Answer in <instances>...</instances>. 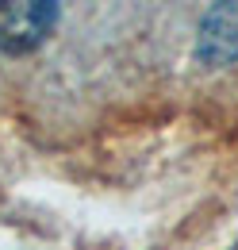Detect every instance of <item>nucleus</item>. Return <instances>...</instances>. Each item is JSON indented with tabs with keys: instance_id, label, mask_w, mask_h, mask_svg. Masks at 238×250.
Instances as JSON below:
<instances>
[{
	"instance_id": "obj_1",
	"label": "nucleus",
	"mask_w": 238,
	"mask_h": 250,
	"mask_svg": "<svg viewBox=\"0 0 238 250\" xmlns=\"http://www.w3.org/2000/svg\"><path fill=\"white\" fill-rule=\"evenodd\" d=\"M58 23V0H0V54H31Z\"/></svg>"
},
{
	"instance_id": "obj_2",
	"label": "nucleus",
	"mask_w": 238,
	"mask_h": 250,
	"mask_svg": "<svg viewBox=\"0 0 238 250\" xmlns=\"http://www.w3.org/2000/svg\"><path fill=\"white\" fill-rule=\"evenodd\" d=\"M196 58L204 65L238 62V0H215L208 8L196 35Z\"/></svg>"
},
{
	"instance_id": "obj_3",
	"label": "nucleus",
	"mask_w": 238,
	"mask_h": 250,
	"mask_svg": "<svg viewBox=\"0 0 238 250\" xmlns=\"http://www.w3.org/2000/svg\"><path fill=\"white\" fill-rule=\"evenodd\" d=\"M231 250H238V243H235V247H231Z\"/></svg>"
}]
</instances>
